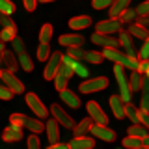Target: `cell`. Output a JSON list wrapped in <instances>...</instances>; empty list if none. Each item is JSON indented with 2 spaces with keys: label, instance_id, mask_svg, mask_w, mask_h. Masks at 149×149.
I'll list each match as a JSON object with an SVG mask.
<instances>
[{
  "label": "cell",
  "instance_id": "8fae6325",
  "mask_svg": "<svg viewBox=\"0 0 149 149\" xmlns=\"http://www.w3.org/2000/svg\"><path fill=\"white\" fill-rule=\"evenodd\" d=\"M119 37H118V41H119V45L125 49V54H129V56H136V49H134V43H132V36L129 34L127 30H119L118 32Z\"/></svg>",
  "mask_w": 149,
  "mask_h": 149
},
{
  "label": "cell",
  "instance_id": "9a60e30c",
  "mask_svg": "<svg viewBox=\"0 0 149 149\" xmlns=\"http://www.w3.org/2000/svg\"><path fill=\"white\" fill-rule=\"evenodd\" d=\"M91 147H95V142L86 136H74L69 142V149H91Z\"/></svg>",
  "mask_w": 149,
  "mask_h": 149
},
{
  "label": "cell",
  "instance_id": "2e32d148",
  "mask_svg": "<svg viewBox=\"0 0 149 149\" xmlns=\"http://www.w3.org/2000/svg\"><path fill=\"white\" fill-rule=\"evenodd\" d=\"M127 32H129L132 37H138V39H146V37H149V28L142 26V24H140V22H136V21L129 24Z\"/></svg>",
  "mask_w": 149,
  "mask_h": 149
},
{
  "label": "cell",
  "instance_id": "484cf974",
  "mask_svg": "<svg viewBox=\"0 0 149 149\" xmlns=\"http://www.w3.org/2000/svg\"><path fill=\"white\" fill-rule=\"evenodd\" d=\"M121 22H123V24H130V22H134L138 19V15H136V9H132V8H127L125 9L123 13H121V15L118 17Z\"/></svg>",
  "mask_w": 149,
  "mask_h": 149
},
{
  "label": "cell",
  "instance_id": "74e56055",
  "mask_svg": "<svg viewBox=\"0 0 149 149\" xmlns=\"http://www.w3.org/2000/svg\"><path fill=\"white\" fill-rule=\"evenodd\" d=\"M9 43L13 45V52H15V54H21V52H24V43H22V39H21L19 36H15L11 41H9Z\"/></svg>",
  "mask_w": 149,
  "mask_h": 149
},
{
  "label": "cell",
  "instance_id": "277c9868",
  "mask_svg": "<svg viewBox=\"0 0 149 149\" xmlns=\"http://www.w3.org/2000/svg\"><path fill=\"white\" fill-rule=\"evenodd\" d=\"M60 65H62V54L60 52H50L49 60H47V65H45V71H43L45 80H52L54 74L58 73Z\"/></svg>",
  "mask_w": 149,
  "mask_h": 149
},
{
  "label": "cell",
  "instance_id": "681fc988",
  "mask_svg": "<svg viewBox=\"0 0 149 149\" xmlns=\"http://www.w3.org/2000/svg\"><path fill=\"white\" fill-rule=\"evenodd\" d=\"M47 149H69V143H50V147H47Z\"/></svg>",
  "mask_w": 149,
  "mask_h": 149
},
{
  "label": "cell",
  "instance_id": "d590c367",
  "mask_svg": "<svg viewBox=\"0 0 149 149\" xmlns=\"http://www.w3.org/2000/svg\"><path fill=\"white\" fill-rule=\"evenodd\" d=\"M67 49H69L67 54L74 60H84V56H86V50H84L82 47H67Z\"/></svg>",
  "mask_w": 149,
  "mask_h": 149
},
{
  "label": "cell",
  "instance_id": "ee69618b",
  "mask_svg": "<svg viewBox=\"0 0 149 149\" xmlns=\"http://www.w3.org/2000/svg\"><path fill=\"white\" fill-rule=\"evenodd\" d=\"M26 146H28V149H39V138H37V134H32L30 138H28V142H26Z\"/></svg>",
  "mask_w": 149,
  "mask_h": 149
},
{
  "label": "cell",
  "instance_id": "6da1fadb",
  "mask_svg": "<svg viewBox=\"0 0 149 149\" xmlns=\"http://www.w3.org/2000/svg\"><path fill=\"white\" fill-rule=\"evenodd\" d=\"M114 74H116V80H118V86H119V97L123 99L125 102H130V97H132V91L129 88V78L125 74V67L119 63L114 65Z\"/></svg>",
  "mask_w": 149,
  "mask_h": 149
},
{
  "label": "cell",
  "instance_id": "9c48e42d",
  "mask_svg": "<svg viewBox=\"0 0 149 149\" xmlns=\"http://www.w3.org/2000/svg\"><path fill=\"white\" fill-rule=\"evenodd\" d=\"M26 104L30 106V110L34 112L37 118H47V108H45V104L39 101V97H37L36 93H28L26 95Z\"/></svg>",
  "mask_w": 149,
  "mask_h": 149
},
{
  "label": "cell",
  "instance_id": "4316f807",
  "mask_svg": "<svg viewBox=\"0 0 149 149\" xmlns=\"http://www.w3.org/2000/svg\"><path fill=\"white\" fill-rule=\"evenodd\" d=\"M125 118H129L132 123H140V110L134 108V104H125Z\"/></svg>",
  "mask_w": 149,
  "mask_h": 149
},
{
  "label": "cell",
  "instance_id": "4fadbf2b",
  "mask_svg": "<svg viewBox=\"0 0 149 149\" xmlns=\"http://www.w3.org/2000/svg\"><path fill=\"white\" fill-rule=\"evenodd\" d=\"M58 41L63 47H82L84 45V37L80 34H63V36H60Z\"/></svg>",
  "mask_w": 149,
  "mask_h": 149
},
{
  "label": "cell",
  "instance_id": "7402d4cb",
  "mask_svg": "<svg viewBox=\"0 0 149 149\" xmlns=\"http://www.w3.org/2000/svg\"><path fill=\"white\" fill-rule=\"evenodd\" d=\"M60 97H62V101H63L67 106H71V108H78V106H80L78 97L74 95L73 91H69V90H62V91H60Z\"/></svg>",
  "mask_w": 149,
  "mask_h": 149
},
{
  "label": "cell",
  "instance_id": "83f0119b",
  "mask_svg": "<svg viewBox=\"0 0 149 149\" xmlns=\"http://www.w3.org/2000/svg\"><path fill=\"white\" fill-rule=\"evenodd\" d=\"M52 80H54V88H56L58 91H62V90H65V88H67L69 78L65 77V74H63L62 71H58V73L54 74V78H52Z\"/></svg>",
  "mask_w": 149,
  "mask_h": 149
},
{
  "label": "cell",
  "instance_id": "db71d44e",
  "mask_svg": "<svg viewBox=\"0 0 149 149\" xmlns=\"http://www.w3.org/2000/svg\"><path fill=\"white\" fill-rule=\"evenodd\" d=\"M2 52L4 50H0V65H2ZM0 73H2V69H0Z\"/></svg>",
  "mask_w": 149,
  "mask_h": 149
},
{
  "label": "cell",
  "instance_id": "e575fe53",
  "mask_svg": "<svg viewBox=\"0 0 149 149\" xmlns=\"http://www.w3.org/2000/svg\"><path fill=\"white\" fill-rule=\"evenodd\" d=\"M84 60L90 63H101L102 62V52H97V50H88L86 56H84Z\"/></svg>",
  "mask_w": 149,
  "mask_h": 149
},
{
  "label": "cell",
  "instance_id": "b9f144b4",
  "mask_svg": "<svg viewBox=\"0 0 149 149\" xmlns=\"http://www.w3.org/2000/svg\"><path fill=\"white\" fill-rule=\"evenodd\" d=\"M0 26H4V28H17L15 22L11 21V17H9V15H4V13L0 15Z\"/></svg>",
  "mask_w": 149,
  "mask_h": 149
},
{
  "label": "cell",
  "instance_id": "8992f818",
  "mask_svg": "<svg viewBox=\"0 0 149 149\" xmlns=\"http://www.w3.org/2000/svg\"><path fill=\"white\" fill-rule=\"evenodd\" d=\"M86 110H88V116L91 118L93 123H99V125H106V123H108V118H106L104 110H102L95 101H90V102H88V104H86Z\"/></svg>",
  "mask_w": 149,
  "mask_h": 149
},
{
  "label": "cell",
  "instance_id": "9f6ffc18",
  "mask_svg": "<svg viewBox=\"0 0 149 149\" xmlns=\"http://www.w3.org/2000/svg\"><path fill=\"white\" fill-rule=\"evenodd\" d=\"M91 149H93V147H91Z\"/></svg>",
  "mask_w": 149,
  "mask_h": 149
},
{
  "label": "cell",
  "instance_id": "f907efd6",
  "mask_svg": "<svg viewBox=\"0 0 149 149\" xmlns=\"http://www.w3.org/2000/svg\"><path fill=\"white\" fill-rule=\"evenodd\" d=\"M138 22L142 26H146V28H149V15H143V17H138Z\"/></svg>",
  "mask_w": 149,
  "mask_h": 149
},
{
  "label": "cell",
  "instance_id": "7bdbcfd3",
  "mask_svg": "<svg viewBox=\"0 0 149 149\" xmlns=\"http://www.w3.org/2000/svg\"><path fill=\"white\" fill-rule=\"evenodd\" d=\"M136 15H138V17L149 15V0H146V2H142V4H140V6L136 8Z\"/></svg>",
  "mask_w": 149,
  "mask_h": 149
},
{
  "label": "cell",
  "instance_id": "7a4b0ae2",
  "mask_svg": "<svg viewBox=\"0 0 149 149\" xmlns=\"http://www.w3.org/2000/svg\"><path fill=\"white\" fill-rule=\"evenodd\" d=\"M95 30L99 32V34H106V36H114L118 34L119 30H123V22L119 21V19H106V21H99L95 24Z\"/></svg>",
  "mask_w": 149,
  "mask_h": 149
},
{
  "label": "cell",
  "instance_id": "4dcf8cb0",
  "mask_svg": "<svg viewBox=\"0 0 149 149\" xmlns=\"http://www.w3.org/2000/svg\"><path fill=\"white\" fill-rule=\"evenodd\" d=\"M50 56V47L49 43H41L39 47H37V60L39 62H47Z\"/></svg>",
  "mask_w": 149,
  "mask_h": 149
},
{
  "label": "cell",
  "instance_id": "60d3db41",
  "mask_svg": "<svg viewBox=\"0 0 149 149\" xmlns=\"http://www.w3.org/2000/svg\"><path fill=\"white\" fill-rule=\"evenodd\" d=\"M114 0H91V6L95 9H108Z\"/></svg>",
  "mask_w": 149,
  "mask_h": 149
},
{
  "label": "cell",
  "instance_id": "44dd1931",
  "mask_svg": "<svg viewBox=\"0 0 149 149\" xmlns=\"http://www.w3.org/2000/svg\"><path fill=\"white\" fill-rule=\"evenodd\" d=\"M22 127L28 129L30 132H34V134L43 132V130H45V125L41 123L39 119H34V118H24V121H22Z\"/></svg>",
  "mask_w": 149,
  "mask_h": 149
},
{
  "label": "cell",
  "instance_id": "7c38bea8",
  "mask_svg": "<svg viewBox=\"0 0 149 149\" xmlns=\"http://www.w3.org/2000/svg\"><path fill=\"white\" fill-rule=\"evenodd\" d=\"M125 104H127V102L121 99L119 95H112L110 97V108H112V112H114V116L118 119L125 118Z\"/></svg>",
  "mask_w": 149,
  "mask_h": 149
},
{
  "label": "cell",
  "instance_id": "52a82bcc",
  "mask_svg": "<svg viewBox=\"0 0 149 149\" xmlns=\"http://www.w3.org/2000/svg\"><path fill=\"white\" fill-rule=\"evenodd\" d=\"M50 112H52V118L58 121L62 127H65V129H73L74 127V121H73V118L65 112L60 104H52V108H50Z\"/></svg>",
  "mask_w": 149,
  "mask_h": 149
},
{
  "label": "cell",
  "instance_id": "d6a6232c",
  "mask_svg": "<svg viewBox=\"0 0 149 149\" xmlns=\"http://www.w3.org/2000/svg\"><path fill=\"white\" fill-rule=\"evenodd\" d=\"M73 71H74V74H78V77H84V78L90 74L88 67L82 63V60H74V63H73Z\"/></svg>",
  "mask_w": 149,
  "mask_h": 149
},
{
  "label": "cell",
  "instance_id": "f5cc1de1",
  "mask_svg": "<svg viewBox=\"0 0 149 149\" xmlns=\"http://www.w3.org/2000/svg\"><path fill=\"white\" fill-rule=\"evenodd\" d=\"M37 2H43V4H49V2H54V0H37Z\"/></svg>",
  "mask_w": 149,
  "mask_h": 149
},
{
  "label": "cell",
  "instance_id": "816d5d0a",
  "mask_svg": "<svg viewBox=\"0 0 149 149\" xmlns=\"http://www.w3.org/2000/svg\"><path fill=\"white\" fill-rule=\"evenodd\" d=\"M142 146H143V147H149V132L142 138Z\"/></svg>",
  "mask_w": 149,
  "mask_h": 149
},
{
  "label": "cell",
  "instance_id": "d6986e66",
  "mask_svg": "<svg viewBox=\"0 0 149 149\" xmlns=\"http://www.w3.org/2000/svg\"><path fill=\"white\" fill-rule=\"evenodd\" d=\"M2 63L8 67V71H17L19 60L15 58V52L13 50H4L2 52Z\"/></svg>",
  "mask_w": 149,
  "mask_h": 149
},
{
  "label": "cell",
  "instance_id": "11a10c76",
  "mask_svg": "<svg viewBox=\"0 0 149 149\" xmlns=\"http://www.w3.org/2000/svg\"><path fill=\"white\" fill-rule=\"evenodd\" d=\"M146 77H149V63H147V71H146Z\"/></svg>",
  "mask_w": 149,
  "mask_h": 149
},
{
  "label": "cell",
  "instance_id": "f35d334b",
  "mask_svg": "<svg viewBox=\"0 0 149 149\" xmlns=\"http://www.w3.org/2000/svg\"><path fill=\"white\" fill-rule=\"evenodd\" d=\"M138 60H149V37L143 39V45L138 52Z\"/></svg>",
  "mask_w": 149,
  "mask_h": 149
},
{
  "label": "cell",
  "instance_id": "cb8c5ba5",
  "mask_svg": "<svg viewBox=\"0 0 149 149\" xmlns=\"http://www.w3.org/2000/svg\"><path fill=\"white\" fill-rule=\"evenodd\" d=\"M91 118H86V119H82L78 125H74V136H84L86 132H90V127H91Z\"/></svg>",
  "mask_w": 149,
  "mask_h": 149
},
{
  "label": "cell",
  "instance_id": "ab89813d",
  "mask_svg": "<svg viewBox=\"0 0 149 149\" xmlns=\"http://www.w3.org/2000/svg\"><path fill=\"white\" fill-rule=\"evenodd\" d=\"M11 97H13V91L2 82V84H0V99H2V101H9Z\"/></svg>",
  "mask_w": 149,
  "mask_h": 149
},
{
  "label": "cell",
  "instance_id": "5bb4252c",
  "mask_svg": "<svg viewBox=\"0 0 149 149\" xmlns=\"http://www.w3.org/2000/svg\"><path fill=\"white\" fill-rule=\"evenodd\" d=\"M2 138L6 140V142H19V140L22 138V129L19 127V125H13L11 123L8 129H4Z\"/></svg>",
  "mask_w": 149,
  "mask_h": 149
},
{
  "label": "cell",
  "instance_id": "8d00e7d4",
  "mask_svg": "<svg viewBox=\"0 0 149 149\" xmlns=\"http://www.w3.org/2000/svg\"><path fill=\"white\" fill-rule=\"evenodd\" d=\"M0 13H4V15H11V13H15V6H13V2H9V0H0Z\"/></svg>",
  "mask_w": 149,
  "mask_h": 149
},
{
  "label": "cell",
  "instance_id": "d4e9b609",
  "mask_svg": "<svg viewBox=\"0 0 149 149\" xmlns=\"http://www.w3.org/2000/svg\"><path fill=\"white\" fill-rule=\"evenodd\" d=\"M50 39H52V24H43L39 30V43H50Z\"/></svg>",
  "mask_w": 149,
  "mask_h": 149
},
{
  "label": "cell",
  "instance_id": "30bf717a",
  "mask_svg": "<svg viewBox=\"0 0 149 149\" xmlns=\"http://www.w3.org/2000/svg\"><path fill=\"white\" fill-rule=\"evenodd\" d=\"M91 43L101 45V47H110V49H119V41H118V37H114V36H106V34H99V32H95V34L91 36Z\"/></svg>",
  "mask_w": 149,
  "mask_h": 149
},
{
  "label": "cell",
  "instance_id": "ac0fdd59",
  "mask_svg": "<svg viewBox=\"0 0 149 149\" xmlns=\"http://www.w3.org/2000/svg\"><path fill=\"white\" fill-rule=\"evenodd\" d=\"M129 6H130V0H114V2H112V6L108 8L110 17L112 19H118Z\"/></svg>",
  "mask_w": 149,
  "mask_h": 149
},
{
  "label": "cell",
  "instance_id": "bcb514c9",
  "mask_svg": "<svg viewBox=\"0 0 149 149\" xmlns=\"http://www.w3.org/2000/svg\"><path fill=\"white\" fill-rule=\"evenodd\" d=\"M58 71H62V73H63V74H65L67 78H71L73 74H74L73 67H69V65H67V63H63V62H62V65H60V69H58Z\"/></svg>",
  "mask_w": 149,
  "mask_h": 149
},
{
  "label": "cell",
  "instance_id": "5b68a950",
  "mask_svg": "<svg viewBox=\"0 0 149 149\" xmlns=\"http://www.w3.org/2000/svg\"><path fill=\"white\" fill-rule=\"evenodd\" d=\"M0 80L6 84L13 93H24V84H22L15 74H13V71H8V69H6V71H2V73H0Z\"/></svg>",
  "mask_w": 149,
  "mask_h": 149
},
{
  "label": "cell",
  "instance_id": "1f68e13d",
  "mask_svg": "<svg viewBox=\"0 0 149 149\" xmlns=\"http://www.w3.org/2000/svg\"><path fill=\"white\" fill-rule=\"evenodd\" d=\"M15 36H17V28H2L0 30V41H4V43H9Z\"/></svg>",
  "mask_w": 149,
  "mask_h": 149
},
{
  "label": "cell",
  "instance_id": "f6af8a7d",
  "mask_svg": "<svg viewBox=\"0 0 149 149\" xmlns=\"http://www.w3.org/2000/svg\"><path fill=\"white\" fill-rule=\"evenodd\" d=\"M24 118H26L24 114H11V116H9L11 123L13 125H19V127H22V121H24Z\"/></svg>",
  "mask_w": 149,
  "mask_h": 149
},
{
  "label": "cell",
  "instance_id": "e0dca14e",
  "mask_svg": "<svg viewBox=\"0 0 149 149\" xmlns=\"http://www.w3.org/2000/svg\"><path fill=\"white\" fill-rule=\"evenodd\" d=\"M47 138H49L50 143H56L60 140V129H58V121H56L54 118L47 121Z\"/></svg>",
  "mask_w": 149,
  "mask_h": 149
},
{
  "label": "cell",
  "instance_id": "836d02e7",
  "mask_svg": "<svg viewBox=\"0 0 149 149\" xmlns=\"http://www.w3.org/2000/svg\"><path fill=\"white\" fill-rule=\"evenodd\" d=\"M142 146V138H136V136H129L123 140V147H129V149H138Z\"/></svg>",
  "mask_w": 149,
  "mask_h": 149
},
{
  "label": "cell",
  "instance_id": "ffe728a7",
  "mask_svg": "<svg viewBox=\"0 0 149 149\" xmlns=\"http://www.w3.org/2000/svg\"><path fill=\"white\" fill-rule=\"evenodd\" d=\"M90 24H91V19L88 15L73 17L71 21H69V28H73V30H84V28H90Z\"/></svg>",
  "mask_w": 149,
  "mask_h": 149
},
{
  "label": "cell",
  "instance_id": "ba28073f",
  "mask_svg": "<svg viewBox=\"0 0 149 149\" xmlns=\"http://www.w3.org/2000/svg\"><path fill=\"white\" fill-rule=\"evenodd\" d=\"M90 132H91L95 138H101V140H104V142H114V140H116V132H114L112 129H108L106 125L91 123V127H90Z\"/></svg>",
  "mask_w": 149,
  "mask_h": 149
},
{
  "label": "cell",
  "instance_id": "7dc6e473",
  "mask_svg": "<svg viewBox=\"0 0 149 149\" xmlns=\"http://www.w3.org/2000/svg\"><path fill=\"white\" fill-rule=\"evenodd\" d=\"M140 123L146 129H149V112H142L140 110Z\"/></svg>",
  "mask_w": 149,
  "mask_h": 149
},
{
  "label": "cell",
  "instance_id": "f546056e",
  "mask_svg": "<svg viewBox=\"0 0 149 149\" xmlns=\"http://www.w3.org/2000/svg\"><path fill=\"white\" fill-rule=\"evenodd\" d=\"M17 60H19V65H21L24 71L30 73L32 69H34V63H32V60H30V56H28L26 52H21V54H17Z\"/></svg>",
  "mask_w": 149,
  "mask_h": 149
},
{
  "label": "cell",
  "instance_id": "f1b7e54d",
  "mask_svg": "<svg viewBox=\"0 0 149 149\" xmlns=\"http://www.w3.org/2000/svg\"><path fill=\"white\" fill-rule=\"evenodd\" d=\"M127 132L130 134V136H136V138H143V136H146V134H147V129L143 127L142 123H132V125H130V127H129V130H127Z\"/></svg>",
  "mask_w": 149,
  "mask_h": 149
},
{
  "label": "cell",
  "instance_id": "3957f363",
  "mask_svg": "<svg viewBox=\"0 0 149 149\" xmlns=\"http://www.w3.org/2000/svg\"><path fill=\"white\" fill-rule=\"evenodd\" d=\"M108 86V78L106 77H95V78H90V80H84L78 90L80 93H95V91H101Z\"/></svg>",
  "mask_w": 149,
  "mask_h": 149
},
{
  "label": "cell",
  "instance_id": "603a6c76",
  "mask_svg": "<svg viewBox=\"0 0 149 149\" xmlns=\"http://www.w3.org/2000/svg\"><path fill=\"white\" fill-rule=\"evenodd\" d=\"M142 78H143V74L140 73V71H132L130 73V77H129V88H130V91H140V88H142Z\"/></svg>",
  "mask_w": 149,
  "mask_h": 149
},
{
  "label": "cell",
  "instance_id": "c3c4849f",
  "mask_svg": "<svg viewBox=\"0 0 149 149\" xmlns=\"http://www.w3.org/2000/svg\"><path fill=\"white\" fill-rule=\"evenodd\" d=\"M22 4H24V8L28 11H34L36 6H37V0H22Z\"/></svg>",
  "mask_w": 149,
  "mask_h": 149
}]
</instances>
